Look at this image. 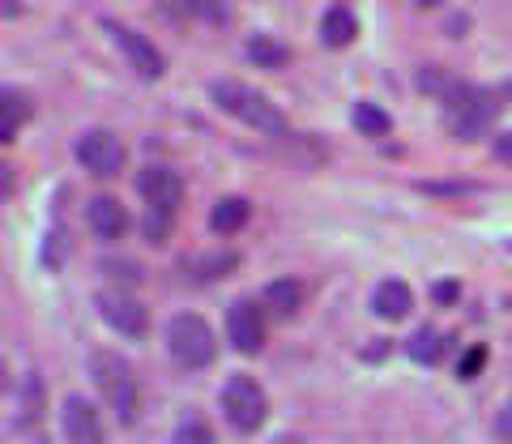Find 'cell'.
Returning a JSON list of instances; mask_svg holds the SVG:
<instances>
[{
  "mask_svg": "<svg viewBox=\"0 0 512 444\" xmlns=\"http://www.w3.org/2000/svg\"><path fill=\"white\" fill-rule=\"evenodd\" d=\"M444 355V342H440V333L436 329H419L410 338V359H419V363H436Z\"/></svg>",
  "mask_w": 512,
  "mask_h": 444,
  "instance_id": "19",
  "label": "cell"
},
{
  "mask_svg": "<svg viewBox=\"0 0 512 444\" xmlns=\"http://www.w3.org/2000/svg\"><path fill=\"white\" fill-rule=\"evenodd\" d=\"M303 304V287L291 278H278V282H269L265 287V299H261V308H269L274 316H295Z\"/></svg>",
  "mask_w": 512,
  "mask_h": 444,
  "instance_id": "16",
  "label": "cell"
},
{
  "mask_svg": "<svg viewBox=\"0 0 512 444\" xmlns=\"http://www.w3.org/2000/svg\"><path fill=\"white\" fill-rule=\"evenodd\" d=\"M107 30H111V39H116V47L128 56V65H133L146 82H154V77H163V52L146 39V35H137V30H128V26H120V22H103Z\"/></svg>",
  "mask_w": 512,
  "mask_h": 444,
  "instance_id": "9",
  "label": "cell"
},
{
  "mask_svg": "<svg viewBox=\"0 0 512 444\" xmlns=\"http://www.w3.org/2000/svg\"><path fill=\"white\" fill-rule=\"evenodd\" d=\"M86 222L99 240H124L128 231V210L116 201V197H94L86 201Z\"/></svg>",
  "mask_w": 512,
  "mask_h": 444,
  "instance_id": "11",
  "label": "cell"
},
{
  "mask_svg": "<svg viewBox=\"0 0 512 444\" xmlns=\"http://www.w3.org/2000/svg\"><path fill=\"white\" fill-rule=\"evenodd\" d=\"M372 308H376L380 321H402V316H410V308H414V295L402 278H384L372 295Z\"/></svg>",
  "mask_w": 512,
  "mask_h": 444,
  "instance_id": "12",
  "label": "cell"
},
{
  "mask_svg": "<svg viewBox=\"0 0 512 444\" xmlns=\"http://www.w3.org/2000/svg\"><path fill=\"white\" fill-rule=\"evenodd\" d=\"M90 368H94V385H99L107 406L116 410V419L128 427L137 419V376H133V363H128L124 355H116V351H99L90 359Z\"/></svg>",
  "mask_w": 512,
  "mask_h": 444,
  "instance_id": "3",
  "label": "cell"
},
{
  "mask_svg": "<svg viewBox=\"0 0 512 444\" xmlns=\"http://www.w3.org/2000/svg\"><path fill=\"white\" fill-rule=\"evenodd\" d=\"M495 436H500V440H512V402L504 406V415L495 419Z\"/></svg>",
  "mask_w": 512,
  "mask_h": 444,
  "instance_id": "23",
  "label": "cell"
},
{
  "mask_svg": "<svg viewBox=\"0 0 512 444\" xmlns=\"http://www.w3.org/2000/svg\"><path fill=\"white\" fill-rule=\"evenodd\" d=\"M483 363H487V351H483V346H474V351H466V359L457 363V376L461 380H474L478 372H483Z\"/></svg>",
  "mask_w": 512,
  "mask_h": 444,
  "instance_id": "20",
  "label": "cell"
},
{
  "mask_svg": "<svg viewBox=\"0 0 512 444\" xmlns=\"http://www.w3.org/2000/svg\"><path fill=\"white\" fill-rule=\"evenodd\" d=\"M210 99L218 111H227V116H235L239 124H248V129L256 133H269V137H286V116L265 99L261 90H252L244 82H210Z\"/></svg>",
  "mask_w": 512,
  "mask_h": 444,
  "instance_id": "1",
  "label": "cell"
},
{
  "mask_svg": "<svg viewBox=\"0 0 512 444\" xmlns=\"http://www.w3.org/2000/svg\"><path fill=\"white\" fill-rule=\"evenodd\" d=\"M13 188V176H9V163H0V197H9Z\"/></svg>",
  "mask_w": 512,
  "mask_h": 444,
  "instance_id": "25",
  "label": "cell"
},
{
  "mask_svg": "<svg viewBox=\"0 0 512 444\" xmlns=\"http://www.w3.org/2000/svg\"><path fill=\"white\" fill-rule=\"evenodd\" d=\"M175 440H214V432L201 419H184L180 427H175Z\"/></svg>",
  "mask_w": 512,
  "mask_h": 444,
  "instance_id": "21",
  "label": "cell"
},
{
  "mask_svg": "<svg viewBox=\"0 0 512 444\" xmlns=\"http://www.w3.org/2000/svg\"><path fill=\"white\" fill-rule=\"evenodd\" d=\"M227 338L239 355H256L265 346V312L252 299H235L227 312Z\"/></svg>",
  "mask_w": 512,
  "mask_h": 444,
  "instance_id": "8",
  "label": "cell"
},
{
  "mask_svg": "<svg viewBox=\"0 0 512 444\" xmlns=\"http://www.w3.org/2000/svg\"><path fill=\"white\" fill-rule=\"evenodd\" d=\"M77 163H82L90 176H99V180H111V176H120L124 163H128V150H124V141L111 133V129H86L82 137H77Z\"/></svg>",
  "mask_w": 512,
  "mask_h": 444,
  "instance_id": "5",
  "label": "cell"
},
{
  "mask_svg": "<svg viewBox=\"0 0 512 444\" xmlns=\"http://www.w3.org/2000/svg\"><path fill=\"white\" fill-rule=\"evenodd\" d=\"M495 158L512 167V133H500V137H495Z\"/></svg>",
  "mask_w": 512,
  "mask_h": 444,
  "instance_id": "22",
  "label": "cell"
},
{
  "mask_svg": "<svg viewBox=\"0 0 512 444\" xmlns=\"http://www.w3.org/2000/svg\"><path fill=\"white\" fill-rule=\"evenodd\" d=\"M414 5H423V9H431V5H440V0H414Z\"/></svg>",
  "mask_w": 512,
  "mask_h": 444,
  "instance_id": "26",
  "label": "cell"
},
{
  "mask_svg": "<svg viewBox=\"0 0 512 444\" xmlns=\"http://www.w3.org/2000/svg\"><path fill=\"white\" fill-rule=\"evenodd\" d=\"M94 304H99V316L120 333V338H146L150 316H146V308H141L128 291H99Z\"/></svg>",
  "mask_w": 512,
  "mask_h": 444,
  "instance_id": "7",
  "label": "cell"
},
{
  "mask_svg": "<svg viewBox=\"0 0 512 444\" xmlns=\"http://www.w3.org/2000/svg\"><path fill=\"white\" fill-rule=\"evenodd\" d=\"M60 419H64V436H69L73 444H99L107 436L99 410H94V402H86L82 393H69V398H64Z\"/></svg>",
  "mask_w": 512,
  "mask_h": 444,
  "instance_id": "10",
  "label": "cell"
},
{
  "mask_svg": "<svg viewBox=\"0 0 512 444\" xmlns=\"http://www.w3.org/2000/svg\"><path fill=\"white\" fill-rule=\"evenodd\" d=\"M0 389H5V363H0Z\"/></svg>",
  "mask_w": 512,
  "mask_h": 444,
  "instance_id": "27",
  "label": "cell"
},
{
  "mask_svg": "<svg viewBox=\"0 0 512 444\" xmlns=\"http://www.w3.org/2000/svg\"><path fill=\"white\" fill-rule=\"evenodd\" d=\"M248 56H252L261 69H282V65H286V56H291V52H286V47H278L269 35H256V39L248 43Z\"/></svg>",
  "mask_w": 512,
  "mask_h": 444,
  "instance_id": "18",
  "label": "cell"
},
{
  "mask_svg": "<svg viewBox=\"0 0 512 444\" xmlns=\"http://www.w3.org/2000/svg\"><path fill=\"white\" fill-rule=\"evenodd\" d=\"M18 13H22V0H0V18H18Z\"/></svg>",
  "mask_w": 512,
  "mask_h": 444,
  "instance_id": "24",
  "label": "cell"
},
{
  "mask_svg": "<svg viewBox=\"0 0 512 444\" xmlns=\"http://www.w3.org/2000/svg\"><path fill=\"white\" fill-rule=\"evenodd\" d=\"M222 415H227V423L235 427V432H256V427L265 423V415H269L265 389L256 385L252 376L235 372L227 385H222Z\"/></svg>",
  "mask_w": 512,
  "mask_h": 444,
  "instance_id": "4",
  "label": "cell"
},
{
  "mask_svg": "<svg viewBox=\"0 0 512 444\" xmlns=\"http://www.w3.org/2000/svg\"><path fill=\"white\" fill-rule=\"evenodd\" d=\"M350 120H355V129L363 137H389V129H393V120L384 116L376 103H359L355 111H350Z\"/></svg>",
  "mask_w": 512,
  "mask_h": 444,
  "instance_id": "17",
  "label": "cell"
},
{
  "mask_svg": "<svg viewBox=\"0 0 512 444\" xmlns=\"http://www.w3.org/2000/svg\"><path fill=\"white\" fill-rule=\"evenodd\" d=\"M359 35V22H355V13L342 9V5H333L325 9V18H320V43L325 47H350Z\"/></svg>",
  "mask_w": 512,
  "mask_h": 444,
  "instance_id": "14",
  "label": "cell"
},
{
  "mask_svg": "<svg viewBox=\"0 0 512 444\" xmlns=\"http://www.w3.org/2000/svg\"><path fill=\"white\" fill-rule=\"evenodd\" d=\"M26 120H30V99H26V90L0 86V146H9Z\"/></svg>",
  "mask_w": 512,
  "mask_h": 444,
  "instance_id": "13",
  "label": "cell"
},
{
  "mask_svg": "<svg viewBox=\"0 0 512 444\" xmlns=\"http://www.w3.org/2000/svg\"><path fill=\"white\" fill-rule=\"evenodd\" d=\"M248 214H252V205L244 197H218L214 201V214H210V227L218 235H235L248 222Z\"/></svg>",
  "mask_w": 512,
  "mask_h": 444,
  "instance_id": "15",
  "label": "cell"
},
{
  "mask_svg": "<svg viewBox=\"0 0 512 444\" xmlns=\"http://www.w3.org/2000/svg\"><path fill=\"white\" fill-rule=\"evenodd\" d=\"M137 193L146 197V210L175 218L184 205V180H180V171H171V167H146L137 176Z\"/></svg>",
  "mask_w": 512,
  "mask_h": 444,
  "instance_id": "6",
  "label": "cell"
},
{
  "mask_svg": "<svg viewBox=\"0 0 512 444\" xmlns=\"http://www.w3.org/2000/svg\"><path fill=\"white\" fill-rule=\"evenodd\" d=\"M167 351L184 372H201V368L214 363L218 338H214V329H210L205 316L180 312V316H171V325H167Z\"/></svg>",
  "mask_w": 512,
  "mask_h": 444,
  "instance_id": "2",
  "label": "cell"
}]
</instances>
